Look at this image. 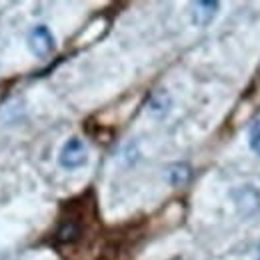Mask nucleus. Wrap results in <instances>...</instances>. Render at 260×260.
<instances>
[{"instance_id":"nucleus-1","label":"nucleus","mask_w":260,"mask_h":260,"mask_svg":"<svg viewBox=\"0 0 260 260\" xmlns=\"http://www.w3.org/2000/svg\"><path fill=\"white\" fill-rule=\"evenodd\" d=\"M88 158H90L88 146L78 136H70L60 146V152H58V164L64 170H78L88 164Z\"/></svg>"},{"instance_id":"nucleus-2","label":"nucleus","mask_w":260,"mask_h":260,"mask_svg":"<svg viewBox=\"0 0 260 260\" xmlns=\"http://www.w3.org/2000/svg\"><path fill=\"white\" fill-rule=\"evenodd\" d=\"M26 46H28L30 54L36 58H48L56 50L54 32L46 24H36L30 28V32L26 36Z\"/></svg>"},{"instance_id":"nucleus-3","label":"nucleus","mask_w":260,"mask_h":260,"mask_svg":"<svg viewBox=\"0 0 260 260\" xmlns=\"http://www.w3.org/2000/svg\"><path fill=\"white\" fill-rule=\"evenodd\" d=\"M232 202L242 218H254L256 214H260V190L250 184L238 186L232 192Z\"/></svg>"},{"instance_id":"nucleus-4","label":"nucleus","mask_w":260,"mask_h":260,"mask_svg":"<svg viewBox=\"0 0 260 260\" xmlns=\"http://www.w3.org/2000/svg\"><path fill=\"white\" fill-rule=\"evenodd\" d=\"M220 10V2H212V0H200L192 4V22L196 26H206L214 20V16Z\"/></svg>"},{"instance_id":"nucleus-5","label":"nucleus","mask_w":260,"mask_h":260,"mask_svg":"<svg viewBox=\"0 0 260 260\" xmlns=\"http://www.w3.org/2000/svg\"><path fill=\"white\" fill-rule=\"evenodd\" d=\"M190 178V168L186 164H172L166 168V180L172 186H180Z\"/></svg>"},{"instance_id":"nucleus-6","label":"nucleus","mask_w":260,"mask_h":260,"mask_svg":"<svg viewBox=\"0 0 260 260\" xmlns=\"http://www.w3.org/2000/svg\"><path fill=\"white\" fill-rule=\"evenodd\" d=\"M168 108H170V96L164 92V90H158V92H154L150 100H148V110L154 114V116H162L168 112Z\"/></svg>"},{"instance_id":"nucleus-7","label":"nucleus","mask_w":260,"mask_h":260,"mask_svg":"<svg viewBox=\"0 0 260 260\" xmlns=\"http://www.w3.org/2000/svg\"><path fill=\"white\" fill-rule=\"evenodd\" d=\"M248 148L260 158V118L252 122V126L248 128Z\"/></svg>"},{"instance_id":"nucleus-8","label":"nucleus","mask_w":260,"mask_h":260,"mask_svg":"<svg viewBox=\"0 0 260 260\" xmlns=\"http://www.w3.org/2000/svg\"><path fill=\"white\" fill-rule=\"evenodd\" d=\"M58 238L62 242H70V240L78 238V226L76 224H66V226H62L58 230Z\"/></svg>"},{"instance_id":"nucleus-9","label":"nucleus","mask_w":260,"mask_h":260,"mask_svg":"<svg viewBox=\"0 0 260 260\" xmlns=\"http://www.w3.org/2000/svg\"><path fill=\"white\" fill-rule=\"evenodd\" d=\"M256 260H260V246H258V254H256Z\"/></svg>"}]
</instances>
